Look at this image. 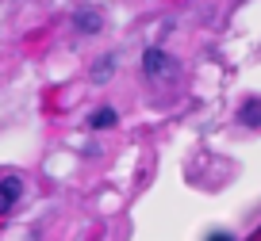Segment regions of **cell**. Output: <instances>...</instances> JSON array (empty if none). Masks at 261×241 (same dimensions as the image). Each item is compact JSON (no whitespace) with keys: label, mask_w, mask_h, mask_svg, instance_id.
I'll return each instance as SVG.
<instances>
[{"label":"cell","mask_w":261,"mask_h":241,"mask_svg":"<svg viewBox=\"0 0 261 241\" xmlns=\"http://www.w3.org/2000/svg\"><path fill=\"white\" fill-rule=\"evenodd\" d=\"M142 73H146L154 84H165V80H173V73H177V62H173L165 50H146V54H142Z\"/></svg>","instance_id":"1"},{"label":"cell","mask_w":261,"mask_h":241,"mask_svg":"<svg viewBox=\"0 0 261 241\" xmlns=\"http://www.w3.org/2000/svg\"><path fill=\"white\" fill-rule=\"evenodd\" d=\"M115 123H119V115H115L112 107H100V111L89 115V127L92 130H108V127H115Z\"/></svg>","instance_id":"4"},{"label":"cell","mask_w":261,"mask_h":241,"mask_svg":"<svg viewBox=\"0 0 261 241\" xmlns=\"http://www.w3.org/2000/svg\"><path fill=\"white\" fill-rule=\"evenodd\" d=\"M207 241H234V237H230V233H223V230H219V233H212V237H207Z\"/></svg>","instance_id":"7"},{"label":"cell","mask_w":261,"mask_h":241,"mask_svg":"<svg viewBox=\"0 0 261 241\" xmlns=\"http://www.w3.org/2000/svg\"><path fill=\"white\" fill-rule=\"evenodd\" d=\"M242 123L246 127H261V100H250V104L242 107Z\"/></svg>","instance_id":"6"},{"label":"cell","mask_w":261,"mask_h":241,"mask_svg":"<svg viewBox=\"0 0 261 241\" xmlns=\"http://www.w3.org/2000/svg\"><path fill=\"white\" fill-rule=\"evenodd\" d=\"M73 27L81 35H100V27H104V16H100L96 4H81V8L73 12Z\"/></svg>","instance_id":"2"},{"label":"cell","mask_w":261,"mask_h":241,"mask_svg":"<svg viewBox=\"0 0 261 241\" xmlns=\"http://www.w3.org/2000/svg\"><path fill=\"white\" fill-rule=\"evenodd\" d=\"M112 73H115V54H104V57L96 62V69H92V80H96V84H104Z\"/></svg>","instance_id":"5"},{"label":"cell","mask_w":261,"mask_h":241,"mask_svg":"<svg viewBox=\"0 0 261 241\" xmlns=\"http://www.w3.org/2000/svg\"><path fill=\"white\" fill-rule=\"evenodd\" d=\"M19 195H23V180L19 176H4L0 180V215H8V210L19 203Z\"/></svg>","instance_id":"3"}]
</instances>
